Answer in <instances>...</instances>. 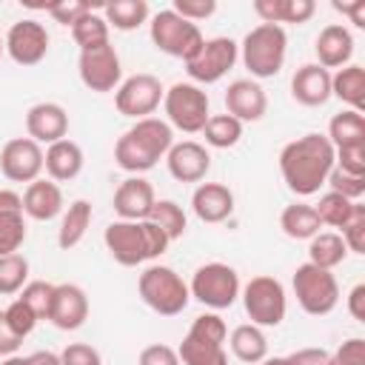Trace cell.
Returning a JSON list of instances; mask_svg holds the SVG:
<instances>
[{"label": "cell", "instance_id": "cell-39", "mask_svg": "<svg viewBox=\"0 0 365 365\" xmlns=\"http://www.w3.org/2000/svg\"><path fill=\"white\" fill-rule=\"evenodd\" d=\"M26 282H29V259L20 251L0 257V294L11 297V294L23 291Z\"/></svg>", "mask_w": 365, "mask_h": 365}, {"label": "cell", "instance_id": "cell-13", "mask_svg": "<svg viewBox=\"0 0 365 365\" xmlns=\"http://www.w3.org/2000/svg\"><path fill=\"white\" fill-rule=\"evenodd\" d=\"M77 74H80V83L88 91H94V94L117 91V86L123 83V63H120L117 48L111 43H106L100 48L80 51V57H77Z\"/></svg>", "mask_w": 365, "mask_h": 365}, {"label": "cell", "instance_id": "cell-11", "mask_svg": "<svg viewBox=\"0 0 365 365\" xmlns=\"http://www.w3.org/2000/svg\"><path fill=\"white\" fill-rule=\"evenodd\" d=\"M237 60H240V43L237 40H231V37H205L200 51L185 63V71H188L191 83L211 86V83H220L234 68Z\"/></svg>", "mask_w": 365, "mask_h": 365}, {"label": "cell", "instance_id": "cell-28", "mask_svg": "<svg viewBox=\"0 0 365 365\" xmlns=\"http://www.w3.org/2000/svg\"><path fill=\"white\" fill-rule=\"evenodd\" d=\"M91 217H94V211H91V202H88V200H74V202H68V208H63V214H60L57 245H60L63 251L77 248V245L83 242L88 225H91Z\"/></svg>", "mask_w": 365, "mask_h": 365}, {"label": "cell", "instance_id": "cell-58", "mask_svg": "<svg viewBox=\"0 0 365 365\" xmlns=\"http://www.w3.org/2000/svg\"><path fill=\"white\" fill-rule=\"evenodd\" d=\"M0 365H31L29 362V356H20V354H11V356H6Z\"/></svg>", "mask_w": 365, "mask_h": 365}, {"label": "cell", "instance_id": "cell-52", "mask_svg": "<svg viewBox=\"0 0 365 365\" xmlns=\"http://www.w3.org/2000/svg\"><path fill=\"white\" fill-rule=\"evenodd\" d=\"M328 354L325 348H297L294 354H288L291 365H328Z\"/></svg>", "mask_w": 365, "mask_h": 365}, {"label": "cell", "instance_id": "cell-23", "mask_svg": "<svg viewBox=\"0 0 365 365\" xmlns=\"http://www.w3.org/2000/svg\"><path fill=\"white\" fill-rule=\"evenodd\" d=\"M314 51H317V66H322V68L348 66L351 57H354L351 29H345L342 23H328L325 29H319V34L314 40Z\"/></svg>", "mask_w": 365, "mask_h": 365}, {"label": "cell", "instance_id": "cell-19", "mask_svg": "<svg viewBox=\"0 0 365 365\" xmlns=\"http://www.w3.org/2000/svg\"><path fill=\"white\" fill-rule=\"evenodd\" d=\"M165 165L177 182H202L211 171V151L197 140H182L168 148Z\"/></svg>", "mask_w": 365, "mask_h": 365}, {"label": "cell", "instance_id": "cell-25", "mask_svg": "<svg viewBox=\"0 0 365 365\" xmlns=\"http://www.w3.org/2000/svg\"><path fill=\"white\" fill-rule=\"evenodd\" d=\"M83 165H86V154H83V148H80L74 140H68V137H63V140L46 145V151H43V171H46L48 180H54L57 185H60V182H68V180H74V177H80Z\"/></svg>", "mask_w": 365, "mask_h": 365}, {"label": "cell", "instance_id": "cell-53", "mask_svg": "<svg viewBox=\"0 0 365 365\" xmlns=\"http://www.w3.org/2000/svg\"><path fill=\"white\" fill-rule=\"evenodd\" d=\"M331 6L339 14H345L356 29H365V0H348V3L345 0H334Z\"/></svg>", "mask_w": 365, "mask_h": 365}, {"label": "cell", "instance_id": "cell-27", "mask_svg": "<svg viewBox=\"0 0 365 365\" xmlns=\"http://www.w3.org/2000/svg\"><path fill=\"white\" fill-rule=\"evenodd\" d=\"M317 11L314 0H254V14L262 23L282 26V23H308Z\"/></svg>", "mask_w": 365, "mask_h": 365}, {"label": "cell", "instance_id": "cell-60", "mask_svg": "<svg viewBox=\"0 0 365 365\" xmlns=\"http://www.w3.org/2000/svg\"><path fill=\"white\" fill-rule=\"evenodd\" d=\"M3 51H6V46H3V37H0V57H3Z\"/></svg>", "mask_w": 365, "mask_h": 365}, {"label": "cell", "instance_id": "cell-14", "mask_svg": "<svg viewBox=\"0 0 365 365\" xmlns=\"http://www.w3.org/2000/svg\"><path fill=\"white\" fill-rule=\"evenodd\" d=\"M48 43H51V37H48L46 26L31 20V17L11 23V29L3 37L6 54L17 66H37V63H43L46 54H48Z\"/></svg>", "mask_w": 365, "mask_h": 365}, {"label": "cell", "instance_id": "cell-55", "mask_svg": "<svg viewBox=\"0 0 365 365\" xmlns=\"http://www.w3.org/2000/svg\"><path fill=\"white\" fill-rule=\"evenodd\" d=\"M348 314L356 322H365V282H356L348 291Z\"/></svg>", "mask_w": 365, "mask_h": 365}, {"label": "cell", "instance_id": "cell-30", "mask_svg": "<svg viewBox=\"0 0 365 365\" xmlns=\"http://www.w3.org/2000/svg\"><path fill=\"white\" fill-rule=\"evenodd\" d=\"M331 97H339L348 108L362 111L365 108V68L356 63H348L331 74Z\"/></svg>", "mask_w": 365, "mask_h": 365}, {"label": "cell", "instance_id": "cell-5", "mask_svg": "<svg viewBox=\"0 0 365 365\" xmlns=\"http://www.w3.org/2000/svg\"><path fill=\"white\" fill-rule=\"evenodd\" d=\"M137 294L160 317H177L191 302L188 282L174 268L160 265V262L143 268V274L137 277Z\"/></svg>", "mask_w": 365, "mask_h": 365}, {"label": "cell", "instance_id": "cell-43", "mask_svg": "<svg viewBox=\"0 0 365 365\" xmlns=\"http://www.w3.org/2000/svg\"><path fill=\"white\" fill-rule=\"evenodd\" d=\"M339 237L351 254H365V205L356 202L351 220L339 228Z\"/></svg>", "mask_w": 365, "mask_h": 365}, {"label": "cell", "instance_id": "cell-4", "mask_svg": "<svg viewBox=\"0 0 365 365\" xmlns=\"http://www.w3.org/2000/svg\"><path fill=\"white\" fill-rule=\"evenodd\" d=\"M225 339H228V325L217 311L194 317L188 334L177 348L180 365H228Z\"/></svg>", "mask_w": 365, "mask_h": 365}, {"label": "cell", "instance_id": "cell-15", "mask_svg": "<svg viewBox=\"0 0 365 365\" xmlns=\"http://www.w3.org/2000/svg\"><path fill=\"white\" fill-rule=\"evenodd\" d=\"M0 171L11 182H34L43 174V145L31 137H14L0 148Z\"/></svg>", "mask_w": 365, "mask_h": 365}, {"label": "cell", "instance_id": "cell-24", "mask_svg": "<svg viewBox=\"0 0 365 365\" xmlns=\"http://www.w3.org/2000/svg\"><path fill=\"white\" fill-rule=\"evenodd\" d=\"M291 97L305 108L325 106L331 100V71L317 63L299 66L291 77Z\"/></svg>", "mask_w": 365, "mask_h": 365}, {"label": "cell", "instance_id": "cell-49", "mask_svg": "<svg viewBox=\"0 0 365 365\" xmlns=\"http://www.w3.org/2000/svg\"><path fill=\"white\" fill-rule=\"evenodd\" d=\"M140 228H143V242H145V259H157L168 251L171 240L165 237L163 228H157L151 220H140Z\"/></svg>", "mask_w": 365, "mask_h": 365}, {"label": "cell", "instance_id": "cell-51", "mask_svg": "<svg viewBox=\"0 0 365 365\" xmlns=\"http://www.w3.org/2000/svg\"><path fill=\"white\" fill-rule=\"evenodd\" d=\"M137 365H180V356H177V348H171L165 342H154L140 351Z\"/></svg>", "mask_w": 365, "mask_h": 365}, {"label": "cell", "instance_id": "cell-33", "mask_svg": "<svg viewBox=\"0 0 365 365\" xmlns=\"http://www.w3.org/2000/svg\"><path fill=\"white\" fill-rule=\"evenodd\" d=\"M328 143L336 148H345V145H359L365 143V117L362 111H354V108H342L339 114L331 117L328 123Z\"/></svg>", "mask_w": 365, "mask_h": 365}, {"label": "cell", "instance_id": "cell-35", "mask_svg": "<svg viewBox=\"0 0 365 365\" xmlns=\"http://www.w3.org/2000/svg\"><path fill=\"white\" fill-rule=\"evenodd\" d=\"M108 23H106V17L97 11V9H91V11H86L74 26H71V37H74V43L80 46V51H91V48H100V46H106L108 43Z\"/></svg>", "mask_w": 365, "mask_h": 365}, {"label": "cell", "instance_id": "cell-46", "mask_svg": "<svg viewBox=\"0 0 365 365\" xmlns=\"http://www.w3.org/2000/svg\"><path fill=\"white\" fill-rule=\"evenodd\" d=\"M328 365H365V339L351 336L336 351L328 354Z\"/></svg>", "mask_w": 365, "mask_h": 365}, {"label": "cell", "instance_id": "cell-16", "mask_svg": "<svg viewBox=\"0 0 365 365\" xmlns=\"http://www.w3.org/2000/svg\"><path fill=\"white\" fill-rule=\"evenodd\" d=\"M103 242H106V251L111 254V259L123 268H137V265L148 262L140 222H131V220L108 222L106 231H103Z\"/></svg>", "mask_w": 365, "mask_h": 365}, {"label": "cell", "instance_id": "cell-21", "mask_svg": "<svg viewBox=\"0 0 365 365\" xmlns=\"http://www.w3.org/2000/svg\"><path fill=\"white\" fill-rule=\"evenodd\" d=\"M154 202H157L154 185H151L145 177H137V174L125 177V180L117 185L114 200H111L114 214H117L120 220H131V222L145 220V217L151 214V205H154Z\"/></svg>", "mask_w": 365, "mask_h": 365}, {"label": "cell", "instance_id": "cell-29", "mask_svg": "<svg viewBox=\"0 0 365 365\" xmlns=\"http://www.w3.org/2000/svg\"><path fill=\"white\" fill-rule=\"evenodd\" d=\"M228 348H231V354L240 359V362H245V365H257V362H262L265 356H268V339H265V331L259 328V325H254V322H242V325H237L231 334H228Z\"/></svg>", "mask_w": 365, "mask_h": 365}, {"label": "cell", "instance_id": "cell-44", "mask_svg": "<svg viewBox=\"0 0 365 365\" xmlns=\"http://www.w3.org/2000/svg\"><path fill=\"white\" fill-rule=\"evenodd\" d=\"M3 314H6V322L11 325V331H14L20 339H26V336L34 331V325L40 322V317H37L23 299L9 302V308H3Z\"/></svg>", "mask_w": 365, "mask_h": 365}, {"label": "cell", "instance_id": "cell-40", "mask_svg": "<svg viewBox=\"0 0 365 365\" xmlns=\"http://www.w3.org/2000/svg\"><path fill=\"white\" fill-rule=\"evenodd\" d=\"M26 214L23 211H9L0 214V257L6 254H17L26 242Z\"/></svg>", "mask_w": 365, "mask_h": 365}, {"label": "cell", "instance_id": "cell-59", "mask_svg": "<svg viewBox=\"0 0 365 365\" xmlns=\"http://www.w3.org/2000/svg\"><path fill=\"white\" fill-rule=\"evenodd\" d=\"M257 365H291V362H288V356H265V359L257 362Z\"/></svg>", "mask_w": 365, "mask_h": 365}, {"label": "cell", "instance_id": "cell-31", "mask_svg": "<svg viewBox=\"0 0 365 365\" xmlns=\"http://www.w3.org/2000/svg\"><path fill=\"white\" fill-rule=\"evenodd\" d=\"M279 228L288 240H311L314 234H319L322 222L314 211V205L308 202H288L279 214Z\"/></svg>", "mask_w": 365, "mask_h": 365}, {"label": "cell", "instance_id": "cell-54", "mask_svg": "<svg viewBox=\"0 0 365 365\" xmlns=\"http://www.w3.org/2000/svg\"><path fill=\"white\" fill-rule=\"evenodd\" d=\"M20 345H23V339L11 331V325L6 322V314L0 311V356L6 359V356H11V354H17Z\"/></svg>", "mask_w": 365, "mask_h": 365}, {"label": "cell", "instance_id": "cell-20", "mask_svg": "<svg viewBox=\"0 0 365 365\" xmlns=\"http://www.w3.org/2000/svg\"><path fill=\"white\" fill-rule=\"evenodd\" d=\"M26 134L40 145H51L63 140L68 134V111L51 100L34 103L26 111Z\"/></svg>", "mask_w": 365, "mask_h": 365}, {"label": "cell", "instance_id": "cell-10", "mask_svg": "<svg viewBox=\"0 0 365 365\" xmlns=\"http://www.w3.org/2000/svg\"><path fill=\"white\" fill-rule=\"evenodd\" d=\"M240 288H242L240 274L228 262H205L194 271V277L188 282L191 299H197L200 305H205L211 311L231 308L240 299Z\"/></svg>", "mask_w": 365, "mask_h": 365}, {"label": "cell", "instance_id": "cell-50", "mask_svg": "<svg viewBox=\"0 0 365 365\" xmlns=\"http://www.w3.org/2000/svg\"><path fill=\"white\" fill-rule=\"evenodd\" d=\"M334 165H339L342 171H351V174H365V143L336 148L334 151Z\"/></svg>", "mask_w": 365, "mask_h": 365}, {"label": "cell", "instance_id": "cell-18", "mask_svg": "<svg viewBox=\"0 0 365 365\" xmlns=\"http://www.w3.org/2000/svg\"><path fill=\"white\" fill-rule=\"evenodd\" d=\"M268 111V94L265 88L251 80V77H240L234 83H228L225 88V114H231L234 120L245 123H259Z\"/></svg>", "mask_w": 365, "mask_h": 365}, {"label": "cell", "instance_id": "cell-38", "mask_svg": "<svg viewBox=\"0 0 365 365\" xmlns=\"http://www.w3.org/2000/svg\"><path fill=\"white\" fill-rule=\"evenodd\" d=\"M354 208H356V202L348 200V197H342V194H336V191H325V194L319 197V202L314 205L319 222L328 225V228H342V225L351 220Z\"/></svg>", "mask_w": 365, "mask_h": 365}, {"label": "cell", "instance_id": "cell-36", "mask_svg": "<svg viewBox=\"0 0 365 365\" xmlns=\"http://www.w3.org/2000/svg\"><path fill=\"white\" fill-rule=\"evenodd\" d=\"M200 134L211 148H234L242 140V123L234 120L231 114H211Z\"/></svg>", "mask_w": 365, "mask_h": 365}, {"label": "cell", "instance_id": "cell-12", "mask_svg": "<svg viewBox=\"0 0 365 365\" xmlns=\"http://www.w3.org/2000/svg\"><path fill=\"white\" fill-rule=\"evenodd\" d=\"M163 94H165V88H163L160 77L140 71V74L125 77V80L117 86V91H114V106H117V111H120L123 117L145 120V117H151V114L160 108Z\"/></svg>", "mask_w": 365, "mask_h": 365}, {"label": "cell", "instance_id": "cell-56", "mask_svg": "<svg viewBox=\"0 0 365 365\" xmlns=\"http://www.w3.org/2000/svg\"><path fill=\"white\" fill-rule=\"evenodd\" d=\"M9 211H23V194L11 188H0V214H9Z\"/></svg>", "mask_w": 365, "mask_h": 365}, {"label": "cell", "instance_id": "cell-26", "mask_svg": "<svg viewBox=\"0 0 365 365\" xmlns=\"http://www.w3.org/2000/svg\"><path fill=\"white\" fill-rule=\"evenodd\" d=\"M66 208L63 202V191L54 180H34L26 185L23 191V214L37 220V222H48L54 217H60Z\"/></svg>", "mask_w": 365, "mask_h": 365}, {"label": "cell", "instance_id": "cell-3", "mask_svg": "<svg viewBox=\"0 0 365 365\" xmlns=\"http://www.w3.org/2000/svg\"><path fill=\"white\" fill-rule=\"evenodd\" d=\"M288 54V34L282 26L259 23L240 43V60L251 71V80H268L282 71Z\"/></svg>", "mask_w": 365, "mask_h": 365}, {"label": "cell", "instance_id": "cell-48", "mask_svg": "<svg viewBox=\"0 0 365 365\" xmlns=\"http://www.w3.org/2000/svg\"><path fill=\"white\" fill-rule=\"evenodd\" d=\"M171 11H177L188 23H200V20H208L217 11V0H174Z\"/></svg>", "mask_w": 365, "mask_h": 365}, {"label": "cell", "instance_id": "cell-41", "mask_svg": "<svg viewBox=\"0 0 365 365\" xmlns=\"http://www.w3.org/2000/svg\"><path fill=\"white\" fill-rule=\"evenodd\" d=\"M51 297H54V282H46V279H29L20 291L17 299H23L40 319L48 317V308H51Z\"/></svg>", "mask_w": 365, "mask_h": 365}, {"label": "cell", "instance_id": "cell-57", "mask_svg": "<svg viewBox=\"0 0 365 365\" xmlns=\"http://www.w3.org/2000/svg\"><path fill=\"white\" fill-rule=\"evenodd\" d=\"M29 362L31 365H63L60 354H54V351H34V354H29Z\"/></svg>", "mask_w": 365, "mask_h": 365}, {"label": "cell", "instance_id": "cell-1", "mask_svg": "<svg viewBox=\"0 0 365 365\" xmlns=\"http://www.w3.org/2000/svg\"><path fill=\"white\" fill-rule=\"evenodd\" d=\"M334 168V145L328 143L325 134H302L291 143L282 145L279 151V174L288 191L297 197H311L317 194L328 174Z\"/></svg>", "mask_w": 365, "mask_h": 365}, {"label": "cell", "instance_id": "cell-37", "mask_svg": "<svg viewBox=\"0 0 365 365\" xmlns=\"http://www.w3.org/2000/svg\"><path fill=\"white\" fill-rule=\"evenodd\" d=\"M145 220H151L157 228H163L171 242L180 240V237L185 234V228H188L185 211H182V205L174 202V200H157V202L151 205V214H148Z\"/></svg>", "mask_w": 365, "mask_h": 365}, {"label": "cell", "instance_id": "cell-45", "mask_svg": "<svg viewBox=\"0 0 365 365\" xmlns=\"http://www.w3.org/2000/svg\"><path fill=\"white\" fill-rule=\"evenodd\" d=\"M48 14H51V20L54 23H60V26H74L86 11H91V3H83V0H54V3H48V9H46Z\"/></svg>", "mask_w": 365, "mask_h": 365}, {"label": "cell", "instance_id": "cell-34", "mask_svg": "<svg viewBox=\"0 0 365 365\" xmlns=\"http://www.w3.org/2000/svg\"><path fill=\"white\" fill-rule=\"evenodd\" d=\"M348 257V248L339 237V231H319L308 240V262L334 271L336 265H342Z\"/></svg>", "mask_w": 365, "mask_h": 365}, {"label": "cell", "instance_id": "cell-6", "mask_svg": "<svg viewBox=\"0 0 365 365\" xmlns=\"http://www.w3.org/2000/svg\"><path fill=\"white\" fill-rule=\"evenodd\" d=\"M148 37H151V43H154L157 51H163V54H168V57H177V60H182V63H188V60L200 51V46L205 43L200 26L182 20V17H180L177 11H171V9H163V11H157V14L151 17V23H148Z\"/></svg>", "mask_w": 365, "mask_h": 365}, {"label": "cell", "instance_id": "cell-22", "mask_svg": "<svg viewBox=\"0 0 365 365\" xmlns=\"http://www.w3.org/2000/svg\"><path fill=\"white\" fill-rule=\"evenodd\" d=\"M191 211L200 222H225L234 214V191L222 182H200L191 194Z\"/></svg>", "mask_w": 365, "mask_h": 365}, {"label": "cell", "instance_id": "cell-8", "mask_svg": "<svg viewBox=\"0 0 365 365\" xmlns=\"http://www.w3.org/2000/svg\"><path fill=\"white\" fill-rule=\"evenodd\" d=\"M291 288H294L299 308L311 317H325L339 302V282H336L334 271L311 265V262L297 265V271L291 277Z\"/></svg>", "mask_w": 365, "mask_h": 365}, {"label": "cell", "instance_id": "cell-2", "mask_svg": "<svg viewBox=\"0 0 365 365\" xmlns=\"http://www.w3.org/2000/svg\"><path fill=\"white\" fill-rule=\"evenodd\" d=\"M174 145V128L160 117L134 120L131 128H125L114 143V160L128 174L151 171L160 160H165L168 148Z\"/></svg>", "mask_w": 365, "mask_h": 365}, {"label": "cell", "instance_id": "cell-32", "mask_svg": "<svg viewBox=\"0 0 365 365\" xmlns=\"http://www.w3.org/2000/svg\"><path fill=\"white\" fill-rule=\"evenodd\" d=\"M100 14L106 17L108 29L134 31V29H140L143 23H148L151 9H148L145 0H114V3H106Z\"/></svg>", "mask_w": 365, "mask_h": 365}, {"label": "cell", "instance_id": "cell-7", "mask_svg": "<svg viewBox=\"0 0 365 365\" xmlns=\"http://www.w3.org/2000/svg\"><path fill=\"white\" fill-rule=\"evenodd\" d=\"M163 111L171 128L185 131V134H200L211 117V103H208L205 88L188 80V83H174L171 88H165Z\"/></svg>", "mask_w": 365, "mask_h": 365}, {"label": "cell", "instance_id": "cell-9", "mask_svg": "<svg viewBox=\"0 0 365 365\" xmlns=\"http://www.w3.org/2000/svg\"><path fill=\"white\" fill-rule=\"evenodd\" d=\"M240 297H242V308H245V314H248V319L254 325L277 328L285 319L288 297H285V288H282V282L277 277H271V274L251 277L240 288Z\"/></svg>", "mask_w": 365, "mask_h": 365}, {"label": "cell", "instance_id": "cell-17", "mask_svg": "<svg viewBox=\"0 0 365 365\" xmlns=\"http://www.w3.org/2000/svg\"><path fill=\"white\" fill-rule=\"evenodd\" d=\"M88 294L77 282H60L54 285L51 308H48V322L60 331H77L88 319Z\"/></svg>", "mask_w": 365, "mask_h": 365}, {"label": "cell", "instance_id": "cell-42", "mask_svg": "<svg viewBox=\"0 0 365 365\" xmlns=\"http://www.w3.org/2000/svg\"><path fill=\"white\" fill-rule=\"evenodd\" d=\"M325 185H328V191H336V194L359 202V197L365 194V174H351V171H342L339 165H334Z\"/></svg>", "mask_w": 365, "mask_h": 365}, {"label": "cell", "instance_id": "cell-47", "mask_svg": "<svg viewBox=\"0 0 365 365\" xmlns=\"http://www.w3.org/2000/svg\"><path fill=\"white\" fill-rule=\"evenodd\" d=\"M60 362L63 365H103V356L88 342H68L60 351Z\"/></svg>", "mask_w": 365, "mask_h": 365}]
</instances>
